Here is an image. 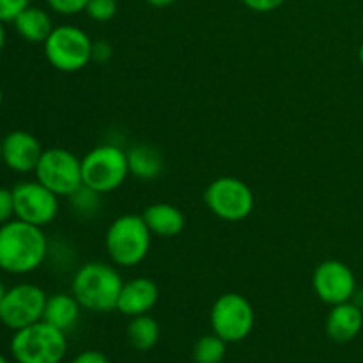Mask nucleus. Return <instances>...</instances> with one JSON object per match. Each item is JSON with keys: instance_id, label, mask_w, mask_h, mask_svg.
Returning a JSON list of instances; mask_svg holds the SVG:
<instances>
[{"instance_id": "1", "label": "nucleus", "mask_w": 363, "mask_h": 363, "mask_svg": "<svg viewBox=\"0 0 363 363\" xmlns=\"http://www.w3.org/2000/svg\"><path fill=\"white\" fill-rule=\"evenodd\" d=\"M48 255L43 227L9 220L0 225V269L11 275H27L35 272Z\"/></svg>"}, {"instance_id": "2", "label": "nucleus", "mask_w": 363, "mask_h": 363, "mask_svg": "<svg viewBox=\"0 0 363 363\" xmlns=\"http://www.w3.org/2000/svg\"><path fill=\"white\" fill-rule=\"evenodd\" d=\"M123 277L112 264L87 262L80 266L71 280V294L77 298L82 308L89 312L117 311Z\"/></svg>"}, {"instance_id": "3", "label": "nucleus", "mask_w": 363, "mask_h": 363, "mask_svg": "<svg viewBox=\"0 0 363 363\" xmlns=\"http://www.w3.org/2000/svg\"><path fill=\"white\" fill-rule=\"evenodd\" d=\"M152 233L142 215H123L113 220L105 236V248L113 264L131 268L147 257Z\"/></svg>"}, {"instance_id": "4", "label": "nucleus", "mask_w": 363, "mask_h": 363, "mask_svg": "<svg viewBox=\"0 0 363 363\" xmlns=\"http://www.w3.org/2000/svg\"><path fill=\"white\" fill-rule=\"evenodd\" d=\"M66 351V333L46 321L16 330L11 339V353L18 363H60Z\"/></svg>"}, {"instance_id": "5", "label": "nucleus", "mask_w": 363, "mask_h": 363, "mask_svg": "<svg viewBox=\"0 0 363 363\" xmlns=\"http://www.w3.org/2000/svg\"><path fill=\"white\" fill-rule=\"evenodd\" d=\"M130 174L128 156L113 144H103L91 149L82 158V181L84 186L105 195L123 186Z\"/></svg>"}, {"instance_id": "6", "label": "nucleus", "mask_w": 363, "mask_h": 363, "mask_svg": "<svg viewBox=\"0 0 363 363\" xmlns=\"http://www.w3.org/2000/svg\"><path fill=\"white\" fill-rule=\"evenodd\" d=\"M45 55L55 69L77 73L92 60V39L74 25H59L45 43Z\"/></svg>"}, {"instance_id": "7", "label": "nucleus", "mask_w": 363, "mask_h": 363, "mask_svg": "<svg viewBox=\"0 0 363 363\" xmlns=\"http://www.w3.org/2000/svg\"><path fill=\"white\" fill-rule=\"evenodd\" d=\"M34 174L35 179L52 190L57 197H71L78 188L84 186L82 160L62 147L43 151Z\"/></svg>"}, {"instance_id": "8", "label": "nucleus", "mask_w": 363, "mask_h": 363, "mask_svg": "<svg viewBox=\"0 0 363 363\" xmlns=\"http://www.w3.org/2000/svg\"><path fill=\"white\" fill-rule=\"evenodd\" d=\"M209 321L213 333L227 344L241 342L254 330V307L243 294L225 293L213 303Z\"/></svg>"}, {"instance_id": "9", "label": "nucleus", "mask_w": 363, "mask_h": 363, "mask_svg": "<svg viewBox=\"0 0 363 363\" xmlns=\"http://www.w3.org/2000/svg\"><path fill=\"white\" fill-rule=\"evenodd\" d=\"M204 202L213 215L225 222H241L254 211V191L238 177H218L204 191Z\"/></svg>"}, {"instance_id": "10", "label": "nucleus", "mask_w": 363, "mask_h": 363, "mask_svg": "<svg viewBox=\"0 0 363 363\" xmlns=\"http://www.w3.org/2000/svg\"><path fill=\"white\" fill-rule=\"evenodd\" d=\"M46 300V293L35 284H18L6 291L0 307V321L14 332L43 321Z\"/></svg>"}, {"instance_id": "11", "label": "nucleus", "mask_w": 363, "mask_h": 363, "mask_svg": "<svg viewBox=\"0 0 363 363\" xmlns=\"http://www.w3.org/2000/svg\"><path fill=\"white\" fill-rule=\"evenodd\" d=\"M13 197L14 215L21 222L45 227L50 225L59 213V197L38 179L16 184Z\"/></svg>"}, {"instance_id": "12", "label": "nucleus", "mask_w": 363, "mask_h": 363, "mask_svg": "<svg viewBox=\"0 0 363 363\" xmlns=\"http://www.w3.org/2000/svg\"><path fill=\"white\" fill-rule=\"evenodd\" d=\"M312 286L321 301L328 305L346 303L357 293V279L347 264L337 259H328L318 264L312 275Z\"/></svg>"}, {"instance_id": "13", "label": "nucleus", "mask_w": 363, "mask_h": 363, "mask_svg": "<svg viewBox=\"0 0 363 363\" xmlns=\"http://www.w3.org/2000/svg\"><path fill=\"white\" fill-rule=\"evenodd\" d=\"M43 147L38 138L28 131H11L2 140V162L13 172H34L41 160Z\"/></svg>"}, {"instance_id": "14", "label": "nucleus", "mask_w": 363, "mask_h": 363, "mask_svg": "<svg viewBox=\"0 0 363 363\" xmlns=\"http://www.w3.org/2000/svg\"><path fill=\"white\" fill-rule=\"evenodd\" d=\"M160 298V289L155 280L147 277H137L123 284L119 301H117V311L124 315H144L149 314L156 307Z\"/></svg>"}, {"instance_id": "15", "label": "nucleus", "mask_w": 363, "mask_h": 363, "mask_svg": "<svg viewBox=\"0 0 363 363\" xmlns=\"http://www.w3.org/2000/svg\"><path fill=\"white\" fill-rule=\"evenodd\" d=\"M363 328V311L354 301L333 305L326 318V333L337 344L351 342Z\"/></svg>"}, {"instance_id": "16", "label": "nucleus", "mask_w": 363, "mask_h": 363, "mask_svg": "<svg viewBox=\"0 0 363 363\" xmlns=\"http://www.w3.org/2000/svg\"><path fill=\"white\" fill-rule=\"evenodd\" d=\"M142 216L151 233L160 238L177 236L183 233L184 223H186L183 211L169 202H156V204L147 206Z\"/></svg>"}, {"instance_id": "17", "label": "nucleus", "mask_w": 363, "mask_h": 363, "mask_svg": "<svg viewBox=\"0 0 363 363\" xmlns=\"http://www.w3.org/2000/svg\"><path fill=\"white\" fill-rule=\"evenodd\" d=\"M80 303L77 301V298L73 294L59 293L53 294L46 300L45 314H43V321H46L48 325L55 326V328L62 330L64 333L67 330L73 328L78 321V315H80Z\"/></svg>"}, {"instance_id": "18", "label": "nucleus", "mask_w": 363, "mask_h": 363, "mask_svg": "<svg viewBox=\"0 0 363 363\" xmlns=\"http://www.w3.org/2000/svg\"><path fill=\"white\" fill-rule=\"evenodd\" d=\"M13 23L18 34L28 43H45L48 35L52 34L53 28H55L52 23V18L46 11L32 6L21 11Z\"/></svg>"}, {"instance_id": "19", "label": "nucleus", "mask_w": 363, "mask_h": 363, "mask_svg": "<svg viewBox=\"0 0 363 363\" xmlns=\"http://www.w3.org/2000/svg\"><path fill=\"white\" fill-rule=\"evenodd\" d=\"M130 174L142 181H152L162 176L163 158L158 149L149 144H137L126 152Z\"/></svg>"}, {"instance_id": "20", "label": "nucleus", "mask_w": 363, "mask_h": 363, "mask_svg": "<svg viewBox=\"0 0 363 363\" xmlns=\"http://www.w3.org/2000/svg\"><path fill=\"white\" fill-rule=\"evenodd\" d=\"M128 339L130 344L138 351H149L158 344L160 325L149 314L135 315L128 325Z\"/></svg>"}, {"instance_id": "21", "label": "nucleus", "mask_w": 363, "mask_h": 363, "mask_svg": "<svg viewBox=\"0 0 363 363\" xmlns=\"http://www.w3.org/2000/svg\"><path fill=\"white\" fill-rule=\"evenodd\" d=\"M225 353L227 342L220 339L216 333H213V335H206L197 340L194 351H191V357L195 363H220L225 358Z\"/></svg>"}, {"instance_id": "22", "label": "nucleus", "mask_w": 363, "mask_h": 363, "mask_svg": "<svg viewBox=\"0 0 363 363\" xmlns=\"http://www.w3.org/2000/svg\"><path fill=\"white\" fill-rule=\"evenodd\" d=\"M69 199L73 201L77 213H80L84 216L94 215L96 211H99V206H101V194H98V191L91 190L87 186L78 188Z\"/></svg>"}, {"instance_id": "23", "label": "nucleus", "mask_w": 363, "mask_h": 363, "mask_svg": "<svg viewBox=\"0 0 363 363\" xmlns=\"http://www.w3.org/2000/svg\"><path fill=\"white\" fill-rule=\"evenodd\" d=\"M85 13L94 21H108L117 14V0H89Z\"/></svg>"}, {"instance_id": "24", "label": "nucleus", "mask_w": 363, "mask_h": 363, "mask_svg": "<svg viewBox=\"0 0 363 363\" xmlns=\"http://www.w3.org/2000/svg\"><path fill=\"white\" fill-rule=\"evenodd\" d=\"M87 2L89 0H46L50 9L55 11L57 14H64V16H73V14L85 11Z\"/></svg>"}, {"instance_id": "25", "label": "nucleus", "mask_w": 363, "mask_h": 363, "mask_svg": "<svg viewBox=\"0 0 363 363\" xmlns=\"http://www.w3.org/2000/svg\"><path fill=\"white\" fill-rule=\"evenodd\" d=\"M30 0H0V21H14L21 11L28 7Z\"/></svg>"}, {"instance_id": "26", "label": "nucleus", "mask_w": 363, "mask_h": 363, "mask_svg": "<svg viewBox=\"0 0 363 363\" xmlns=\"http://www.w3.org/2000/svg\"><path fill=\"white\" fill-rule=\"evenodd\" d=\"M14 215V197L13 190L0 188V225L7 223Z\"/></svg>"}, {"instance_id": "27", "label": "nucleus", "mask_w": 363, "mask_h": 363, "mask_svg": "<svg viewBox=\"0 0 363 363\" xmlns=\"http://www.w3.org/2000/svg\"><path fill=\"white\" fill-rule=\"evenodd\" d=\"M241 2L255 13H269V11L279 9L286 0H241Z\"/></svg>"}, {"instance_id": "28", "label": "nucleus", "mask_w": 363, "mask_h": 363, "mask_svg": "<svg viewBox=\"0 0 363 363\" xmlns=\"http://www.w3.org/2000/svg\"><path fill=\"white\" fill-rule=\"evenodd\" d=\"M112 59V46L106 41H98L92 45V60L96 62H106Z\"/></svg>"}, {"instance_id": "29", "label": "nucleus", "mask_w": 363, "mask_h": 363, "mask_svg": "<svg viewBox=\"0 0 363 363\" xmlns=\"http://www.w3.org/2000/svg\"><path fill=\"white\" fill-rule=\"evenodd\" d=\"M73 363H108V358L99 351H84L74 358Z\"/></svg>"}, {"instance_id": "30", "label": "nucleus", "mask_w": 363, "mask_h": 363, "mask_svg": "<svg viewBox=\"0 0 363 363\" xmlns=\"http://www.w3.org/2000/svg\"><path fill=\"white\" fill-rule=\"evenodd\" d=\"M151 7H156V9H163V7H169L172 6L176 0H145Z\"/></svg>"}, {"instance_id": "31", "label": "nucleus", "mask_w": 363, "mask_h": 363, "mask_svg": "<svg viewBox=\"0 0 363 363\" xmlns=\"http://www.w3.org/2000/svg\"><path fill=\"white\" fill-rule=\"evenodd\" d=\"M4 46H6V28H4V21H0V53H2Z\"/></svg>"}, {"instance_id": "32", "label": "nucleus", "mask_w": 363, "mask_h": 363, "mask_svg": "<svg viewBox=\"0 0 363 363\" xmlns=\"http://www.w3.org/2000/svg\"><path fill=\"white\" fill-rule=\"evenodd\" d=\"M6 286H4L2 279H0V307H2V301H4V296H6Z\"/></svg>"}, {"instance_id": "33", "label": "nucleus", "mask_w": 363, "mask_h": 363, "mask_svg": "<svg viewBox=\"0 0 363 363\" xmlns=\"http://www.w3.org/2000/svg\"><path fill=\"white\" fill-rule=\"evenodd\" d=\"M358 59H360V64L363 67V43L360 45V50H358Z\"/></svg>"}, {"instance_id": "34", "label": "nucleus", "mask_w": 363, "mask_h": 363, "mask_svg": "<svg viewBox=\"0 0 363 363\" xmlns=\"http://www.w3.org/2000/svg\"><path fill=\"white\" fill-rule=\"evenodd\" d=\"M0 363H9V362H7V360H6V357H4V354H2V353H0Z\"/></svg>"}, {"instance_id": "35", "label": "nucleus", "mask_w": 363, "mask_h": 363, "mask_svg": "<svg viewBox=\"0 0 363 363\" xmlns=\"http://www.w3.org/2000/svg\"><path fill=\"white\" fill-rule=\"evenodd\" d=\"M2 101H4V94H2V89H0V106H2Z\"/></svg>"}, {"instance_id": "36", "label": "nucleus", "mask_w": 363, "mask_h": 363, "mask_svg": "<svg viewBox=\"0 0 363 363\" xmlns=\"http://www.w3.org/2000/svg\"><path fill=\"white\" fill-rule=\"evenodd\" d=\"M0 162H2V140H0Z\"/></svg>"}, {"instance_id": "37", "label": "nucleus", "mask_w": 363, "mask_h": 363, "mask_svg": "<svg viewBox=\"0 0 363 363\" xmlns=\"http://www.w3.org/2000/svg\"><path fill=\"white\" fill-rule=\"evenodd\" d=\"M362 27H363V18H362Z\"/></svg>"}]
</instances>
